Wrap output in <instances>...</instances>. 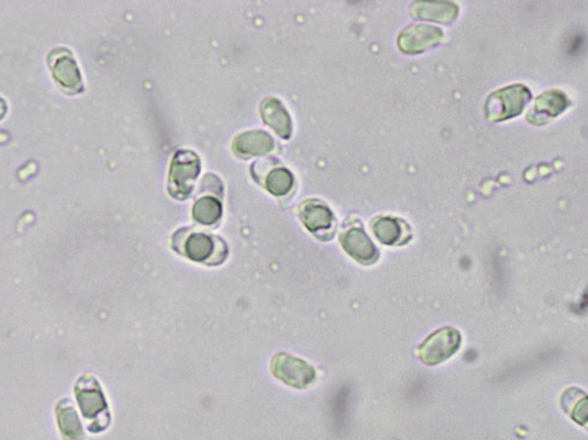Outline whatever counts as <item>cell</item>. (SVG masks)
I'll return each instance as SVG.
<instances>
[{
    "label": "cell",
    "instance_id": "cell-1",
    "mask_svg": "<svg viewBox=\"0 0 588 440\" xmlns=\"http://www.w3.org/2000/svg\"><path fill=\"white\" fill-rule=\"evenodd\" d=\"M172 247L191 261L219 266L227 258V247L219 237L203 232L179 230L172 237Z\"/></svg>",
    "mask_w": 588,
    "mask_h": 440
},
{
    "label": "cell",
    "instance_id": "cell-2",
    "mask_svg": "<svg viewBox=\"0 0 588 440\" xmlns=\"http://www.w3.org/2000/svg\"><path fill=\"white\" fill-rule=\"evenodd\" d=\"M79 407L86 420L91 421L90 430L99 432L106 430L110 423L107 404L98 382L92 376H82L74 388Z\"/></svg>",
    "mask_w": 588,
    "mask_h": 440
},
{
    "label": "cell",
    "instance_id": "cell-3",
    "mask_svg": "<svg viewBox=\"0 0 588 440\" xmlns=\"http://www.w3.org/2000/svg\"><path fill=\"white\" fill-rule=\"evenodd\" d=\"M200 173V158L192 151H176L169 173V194L176 200H186L192 193Z\"/></svg>",
    "mask_w": 588,
    "mask_h": 440
},
{
    "label": "cell",
    "instance_id": "cell-4",
    "mask_svg": "<svg viewBox=\"0 0 588 440\" xmlns=\"http://www.w3.org/2000/svg\"><path fill=\"white\" fill-rule=\"evenodd\" d=\"M531 92L521 84L508 86L493 92L485 104L487 120L499 122L521 114L529 101Z\"/></svg>",
    "mask_w": 588,
    "mask_h": 440
},
{
    "label": "cell",
    "instance_id": "cell-5",
    "mask_svg": "<svg viewBox=\"0 0 588 440\" xmlns=\"http://www.w3.org/2000/svg\"><path fill=\"white\" fill-rule=\"evenodd\" d=\"M270 371L277 380L283 382L288 387L299 389L309 388L316 381L315 367L288 353H277L270 360Z\"/></svg>",
    "mask_w": 588,
    "mask_h": 440
},
{
    "label": "cell",
    "instance_id": "cell-6",
    "mask_svg": "<svg viewBox=\"0 0 588 440\" xmlns=\"http://www.w3.org/2000/svg\"><path fill=\"white\" fill-rule=\"evenodd\" d=\"M461 344V335L454 328L436 330L417 350V355L427 366H436L451 359Z\"/></svg>",
    "mask_w": 588,
    "mask_h": 440
},
{
    "label": "cell",
    "instance_id": "cell-7",
    "mask_svg": "<svg viewBox=\"0 0 588 440\" xmlns=\"http://www.w3.org/2000/svg\"><path fill=\"white\" fill-rule=\"evenodd\" d=\"M443 32L427 24L411 25L398 37V48L403 53L419 54L435 48L443 41Z\"/></svg>",
    "mask_w": 588,
    "mask_h": 440
},
{
    "label": "cell",
    "instance_id": "cell-8",
    "mask_svg": "<svg viewBox=\"0 0 588 440\" xmlns=\"http://www.w3.org/2000/svg\"><path fill=\"white\" fill-rule=\"evenodd\" d=\"M299 218L306 229L317 237L332 233L334 229V215L330 207L324 202L310 198L302 202L299 207Z\"/></svg>",
    "mask_w": 588,
    "mask_h": 440
},
{
    "label": "cell",
    "instance_id": "cell-9",
    "mask_svg": "<svg viewBox=\"0 0 588 440\" xmlns=\"http://www.w3.org/2000/svg\"><path fill=\"white\" fill-rule=\"evenodd\" d=\"M339 240H341L344 251L357 262L362 263L364 266H370L377 261L378 249L362 227H349L341 233Z\"/></svg>",
    "mask_w": 588,
    "mask_h": 440
},
{
    "label": "cell",
    "instance_id": "cell-10",
    "mask_svg": "<svg viewBox=\"0 0 588 440\" xmlns=\"http://www.w3.org/2000/svg\"><path fill=\"white\" fill-rule=\"evenodd\" d=\"M234 153L240 158L262 157L273 151L272 136L262 129L247 131L236 136L232 143Z\"/></svg>",
    "mask_w": 588,
    "mask_h": 440
},
{
    "label": "cell",
    "instance_id": "cell-11",
    "mask_svg": "<svg viewBox=\"0 0 588 440\" xmlns=\"http://www.w3.org/2000/svg\"><path fill=\"white\" fill-rule=\"evenodd\" d=\"M261 114L265 124L270 126L281 139H290L294 126H292L290 114L280 100L276 98L263 100Z\"/></svg>",
    "mask_w": 588,
    "mask_h": 440
},
{
    "label": "cell",
    "instance_id": "cell-12",
    "mask_svg": "<svg viewBox=\"0 0 588 440\" xmlns=\"http://www.w3.org/2000/svg\"><path fill=\"white\" fill-rule=\"evenodd\" d=\"M459 9L451 2H416L412 4L411 14L414 19L435 21L449 24L458 17Z\"/></svg>",
    "mask_w": 588,
    "mask_h": 440
},
{
    "label": "cell",
    "instance_id": "cell-13",
    "mask_svg": "<svg viewBox=\"0 0 588 440\" xmlns=\"http://www.w3.org/2000/svg\"><path fill=\"white\" fill-rule=\"evenodd\" d=\"M568 100L564 93L561 91H548L537 96L535 107L529 115V120L532 124L537 121H547V118H555L568 107Z\"/></svg>",
    "mask_w": 588,
    "mask_h": 440
},
{
    "label": "cell",
    "instance_id": "cell-14",
    "mask_svg": "<svg viewBox=\"0 0 588 440\" xmlns=\"http://www.w3.org/2000/svg\"><path fill=\"white\" fill-rule=\"evenodd\" d=\"M405 229H409L406 223L391 216H379L372 223L375 237L382 244L395 245L406 243Z\"/></svg>",
    "mask_w": 588,
    "mask_h": 440
},
{
    "label": "cell",
    "instance_id": "cell-15",
    "mask_svg": "<svg viewBox=\"0 0 588 440\" xmlns=\"http://www.w3.org/2000/svg\"><path fill=\"white\" fill-rule=\"evenodd\" d=\"M58 423L61 434H63L67 440H82L84 439V432L81 421L75 413L74 407L68 400L59 403L57 407Z\"/></svg>",
    "mask_w": 588,
    "mask_h": 440
},
{
    "label": "cell",
    "instance_id": "cell-16",
    "mask_svg": "<svg viewBox=\"0 0 588 440\" xmlns=\"http://www.w3.org/2000/svg\"><path fill=\"white\" fill-rule=\"evenodd\" d=\"M194 220L203 226H214L219 222L223 215V207L219 200L212 197L198 198L193 205Z\"/></svg>",
    "mask_w": 588,
    "mask_h": 440
},
{
    "label": "cell",
    "instance_id": "cell-17",
    "mask_svg": "<svg viewBox=\"0 0 588 440\" xmlns=\"http://www.w3.org/2000/svg\"><path fill=\"white\" fill-rule=\"evenodd\" d=\"M294 179L287 168H273L265 178V189L274 197H285L294 189Z\"/></svg>",
    "mask_w": 588,
    "mask_h": 440
},
{
    "label": "cell",
    "instance_id": "cell-18",
    "mask_svg": "<svg viewBox=\"0 0 588 440\" xmlns=\"http://www.w3.org/2000/svg\"><path fill=\"white\" fill-rule=\"evenodd\" d=\"M201 187H204V189L214 190L216 194L222 196L223 194V183L220 181L218 176L214 174L205 175L203 182H201Z\"/></svg>",
    "mask_w": 588,
    "mask_h": 440
}]
</instances>
